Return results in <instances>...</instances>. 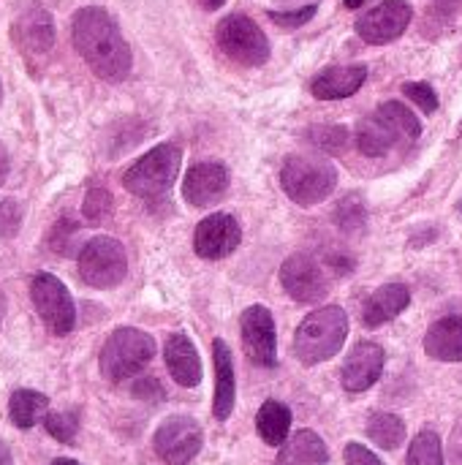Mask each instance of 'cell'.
Returning a JSON list of instances; mask_svg holds the SVG:
<instances>
[{"label":"cell","instance_id":"cell-1","mask_svg":"<svg viewBox=\"0 0 462 465\" xmlns=\"http://www.w3.org/2000/svg\"><path fill=\"white\" fill-rule=\"evenodd\" d=\"M74 46L93 68L95 76L106 82H123L131 71V49L117 27V22L103 8H82L71 25Z\"/></svg>","mask_w":462,"mask_h":465},{"label":"cell","instance_id":"cell-2","mask_svg":"<svg viewBox=\"0 0 462 465\" xmlns=\"http://www.w3.org/2000/svg\"><path fill=\"white\" fill-rule=\"evenodd\" d=\"M346 335H349L346 311L338 305H329V308L313 311L300 324L297 338H294V351L302 365H319V362L332 360L343 349Z\"/></svg>","mask_w":462,"mask_h":465},{"label":"cell","instance_id":"cell-3","mask_svg":"<svg viewBox=\"0 0 462 465\" xmlns=\"http://www.w3.org/2000/svg\"><path fill=\"white\" fill-rule=\"evenodd\" d=\"M155 357V341L133 327H120L101 349V373L109 381H125L144 371Z\"/></svg>","mask_w":462,"mask_h":465},{"label":"cell","instance_id":"cell-4","mask_svg":"<svg viewBox=\"0 0 462 465\" xmlns=\"http://www.w3.org/2000/svg\"><path fill=\"white\" fill-rule=\"evenodd\" d=\"M280 180H283V191L291 196V202H297L302 207H313L335 191L338 169L327 158L291 155L283 166Z\"/></svg>","mask_w":462,"mask_h":465},{"label":"cell","instance_id":"cell-5","mask_svg":"<svg viewBox=\"0 0 462 465\" xmlns=\"http://www.w3.org/2000/svg\"><path fill=\"white\" fill-rule=\"evenodd\" d=\"M180 161V147L158 144L125 172V188L139 199H158L174 185Z\"/></svg>","mask_w":462,"mask_h":465},{"label":"cell","instance_id":"cell-6","mask_svg":"<svg viewBox=\"0 0 462 465\" xmlns=\"http://www.w3.org/2000/svg\"><path fill=\"white\" fill-rule=\"evenodd\" d=\"M218 46L226 57H231L240 65H264L270 57V41L261 33V27L245 16V14H231L226 16L218 30H215Z\"/></svg>","mask_w":462,"mask_h":465},{"label":"cell","instance_id":"cell-7","mask_svg":"<svg viewBox=\"0 0 462 465\" xmlns=\"http://www.w3.org/2000/svg\"><path fill=\"white\" fill-rule=\"evenodd\" d=\"M125 272H128L125 251L112 237H95L79 253V275L93 289H112L123 283Z\"/></svg>","mask_w":462,"mask_h":465},{"label":"cell","instance_id":"cell-8","mask_svg":"<svg viewBox=\"0 0 462 465\" xmlns=\"http://www.w3.org/2000/svg\"><path fill=\"white\" fill-rule=\"evenodd\" d=\"M30 300L38 311V316L44 319V324L49 327L52 335H68L76 324V311L71 302L68 289L54 278V275H35L30 283Z\"/></svg>","mask_w":462,"mask_h":465},{"label":"cell","instance_id":"cell-9","mask_svg":"<svg viewBox=\"0 0 462 465\" xmlns=\"http://www.w3.org/2000/svg\"><path fill=\"white\" fill-rule=\"evenodd\" d=\"M158 458L169 465L191 463L202 450V428L191 417H169L152 439Z\"/></svg>","mask_w":462,"mask_h":465},{"label":"cell","instance_id":"cell-10","mask_svg":"<svg viewBox=\"0 0 462 465\" xmlns=\"http://www.w3.org/2000/svg\"><path fill=\"white\" fill-rule=\"evenodd\" d=\"M280 283L289 292V297H294L302 305L321 302L329 292V281H327L321 264L308 253H294L291 259L283 262Z\"/></svg>","mask_w":462,"mask_h":465},{"label":"cell","instance_id":"cell-11","mask_svg":"<svg viewBox=\"0 0 462 465\" xmlns=\"http://www.w3.org/2000/svg\"><path fill=\"white\" fill-rule=\"evenodd\" d=\"M411 16L414 11L406 0H384L357 19V33L368 44H389L406 33Z\"/></svg>","mask_w":462,"mask_h":465},{"label":"cell","instance_id":"cell-12","mask_svg":"<svg viewBox=\"0 0 462 465\" xmlns=\"http://www.w3.org/2000/svg\"><path fill=\"white\" fill-rule=\"evenodd\" d=\"M240 332H242V346L245 354L264 368H272L278 362V343H275V322L272 313L264 305H251L242 313L240 322Z\"/></svg>","mask_w":462,"mask_h":465},{"label":"cell","instance_id":"cell-13","mask_svg":"<svg viewBox=\"0 0 462 465\" xmlns=\"http://www.w3.org/2000/svg\"><path fill=\"white\" fill-rule=\"evenodd\" d=\"M240 240H242L240 223L231 215H226V213H215V215L204 218L196 226L193 251L202 259H223V256H229V253L237 251Z\"/></svg>","mask_w":462,"mask_h":465},{"label":"cell","instance_id":"cell-14","mask_svg":"<svg viewBox=\"0 0 462 465\" xmlns=\"http://www.w3.org/2000/svg\"><path fill=\"white\" fill-rule=\"evenodd\" d=\"M229 188V172L221 163H196L182 183V196L193 207L215 204Z\"/></svg>","mask_w":462,"mask_h":465},{"label":"cell","instance_id":"cell-15","mask_svg":"<svg viewBox=\"0 0 462 465\" xmlns=\"http://www.w3.org/2000/svg\"><path fill=\"white\" fill-rule=\"evenodd\" d=\"M384 371V349L376 343H359L343 365V387L349 392L370 390Z\"/></svg>","mask_w":462,"mask_h":465},{"label":"cell","instance_id":"cell-16","mask_svg":"<svg viewBox=\"0 0 462 465\" xmlns=\"http://www.w3.org/2000/svg\"><path fill=\"white\" fill-rule=\"evenodd\" d=\"M368 79V68L365 65H335L321 71L313 82H310V93L321 101H338V98H349L354 95Z\"/></svg>","mask_w":462,"mask_h":465},{"label":"cell","instance_id":"cell-17","mask_svg":"<svg viewBox=\"0 0 462 465\" xmlns=\"http://www.w3.org/2000/svg\"><path fill=\"white\" fill-rule=\"evenodd\" d=\"M163 357H166V365H169L172 379L180 387H196L202 381V360H199V351H196V346L191 343L188 335L174 332L166 341Z\"/></svg>","mask_w":462,"mask_h":465},{"label":"cell","instance_id":"cell-18","mask_svg":"<svg viewBox=\"0 0 462 465\" xmlns=\"http://www.w3.org/2000/svg\"><path fill=\"white\" fill-rule=\"evenodd\" d=\"M411 302V292L403 283H387L376 294H370L362 305V322L368 327H381L400 316Z\"/></svg>","mask_w":462,"mask_h":465},{"label":"cell","instance_id":"cell-19","mask_svg":"<svg viewBox=\"0 0 462 465\" xmlns=\"http://www.w3.org/2000/svg\"><path fill=\"white\" fill-rule=\"evenodd\" d=\"M212 357H215V403H212V414H215V420L226 422L231 417V409H234L237 384H234L231 351L221 338L212 343Z\"/></svg>","mask_w":462,"mask_h":465},{"label":"cell","instance_id":"cell-20","mask_svg":"<svg viewBox=\"0 0 462 465\" xmlns=\"http://www.w3.org/2000/svg\"><path fill=\"white\" fill-rule=\"evenodd\" d=\"M425 351L441 362H462V319L447 316L425 335Z\"/></svg>","mask_w":462,"mask_h":465},{"label":"cell","instance_id":"cell-21","mask_svg":"<svg viewBox=\"0 0 462 465\" xmlns=\"http://www.w3.org/2000/svg\"><path fill=\"white\" fill-rule=\"evenodd\" d=\"M329 463V452H327V444L313 433V430H300L294 433L280 455L275 465H327Z\"/></svg>","mask_w":462,"mask_h":465},{"label":"cell","instance_id":"cell-22","mask_svg":"<svg viewBox=\"0 0 462 465\" xmlns=\"http://www.w3.org/2000/svg\"><path fill=\"white\" fill-rule=\"evenodd\" d=\"M403 139L398 136V131L376 112L373 117L362 120L359 131H357V147L370 155V158H378V155H387L395 144H400Z\"/></svg>","mask_w":462,"mask_h":465},{"label":"cell","instance_id":"cell-23","mask_svg":"<svg viewBox=\"0 0 462 465\" xmlns=\"http://www.w3.org/2000/svg\"><path fill=\"white\" fill-rule=\"evenodd\" d=\"M289 428H291V411L278 403V401H267L259 409L256 417V430L264 439V444L270 447H283L289 441Z\"/></svg>","mask_w":462,"mask_h":465},{"label":"cell","instance_id":"cell-24","mask_svg":"<svg viewBox=\"0 0 462 465\" xmlns=\"http://www.w3.org/2000/svg\"><path fill=\"white\" fill-rule=\"evenodd\" d=\"M46 409H49L46 395L35 390H16L8 401V417L22 430H30L35 422H41L46 417Z\"/></svg>","mask_w":462,"mask_h":465},{"label":"cell","instance_id":"cell-25","mask_svg":"<svg viewBox=\"0 0 462 465\" xmlns=\"http://www.w3.org/2000/svg\"><path fill=\"white\" fill-rule=\"evenodd\" d=\"M16 33H19V44H22L27 52H35V54H38V52H46V49L52 46V35H54L46 11L38 8V5L22 16Z\"/></svg>","mask_w":462,"mask_h":465},{"label":"cell","instance_id":"cell-26","mask_svg":"<svg viewBox=\"0 0 462 465\" xmlns=\"http://www.w3.org/2000/svg\"><path fill=\"white\" fill-rule=\"evenodd\" d=\"M368 436L376 447L392 452L406 441V425L395 414H373L368 422Z\"/></svg>","mask_w":462,"mask_h":465},{"label":"cell","instance_id":"cell-27","mask_svg":"<svg viewBox=\"0 0 462 465\" xmlns=\"http://www.w3.org/2000/svg\"><path fill=\"white\" fill-rule=\"evenodd\" d=\"M378 114L398 131V136H400L403 142H417V139H419L422 125H419L417 114H414L408 106H403V104H398V101H387V104L378 109Z\"/></svg>","mask_w":462,"mask_h":465},{"label":"cell","instance_id":"cell-28","mask_svg":"<svg viewBox=\"0 0 462 465\" xmlns=\"http://www.w3.org/2000/svg\"><path fill=\"white\" fill-rule=\"evenodd\" d=\"M406 465H444V447H441L438 433L422 430L408 450Z\"/></svg>","mask_w":462,"mask_h":465},{"label":"cell","instance_id":"cell-29","mask_svg":"<svg viewBox=\"0 0 462 465\" xmlns=\"http://www.w3.org/2000/svg\"><path fill=\"white\" fill-rule=\"evenodd\" d=\"M305 142L319 147L321 153H340L349 142V131L340 128V125H316V128H308L305 131Z\"/></svg>","mask_w":462,"mask_h":465},{"label":"cell","instance_id":"cell-30","mask_svg":"<svg viewBox=\"0 0 462 465\" xmlns=\"http://www.w3.org/2000/svg\"><path fill=\"white\" fill-rule=\"evenodd\" d=\"M338 223L343 232H359L368 223V207L359 196H346L338 207Z\"/></svg>","mask_w":462,"mask_h":465},{"label":"cell","instance_id":"cell-31","mask_svg":"<svg viewBox=\"0 0 462 465\" xmlns=\"http://www.w3.org/2000/svg\"><path fill=\"white\" fill-rule=\"evenodd\" d=\"M44 425L49 430V436H54L57 441L63 444H74L76 439V430H79V417L74 411H63V414H46L44 417Z\"/></svg>","mask_w":462,"mask_h":465},{"label":"cell","instance_id":"cell-32","mask_svg":"<svg viewBox=\"0 0 462 465\" xmlns=\"http://www.w3.org/2000/svg\"><path fill=\"white\" fill-rule=\"evenodd\" d=\"M82 213H84V218H87V221H103V218L112 213V196H109V191H103V188H93V191L84 196Z\"/></svg>","mask_w":462,"mask_h":465},{"label":"cell","instance_id":"cell-33","mask_svg":"<svg viewBox=\"0 0 462 465\" xmlns=\"http://www.w3.org/2000/svg\"><path fill=\"white\" fill-rule=\"evenodd\" d=\"M403 93H406L425 114H433V112L438 109V95H436V90H433L430 84H425V82H408V84L403 87Z\"/></svg>","mask_w":462,"mask_h":465},{"label":"cell","instance_id":"cell-34","mask_svg":"<svg viewBox=\"0 0 462 465\" xmlns=\"http://www.w3.org/2000/svg\"><path fill=\"white\" fill-rule=\"evenodd\" d=\"M316 14V5H302L297 11H270V19L280 27H302Z\"/></svg>","mask_w":462,"mask_h":465},{"label":"cell","instance_id":"cell-35","mask_svg":"<svg viewBox=\"0 0 462 465\" xmlns=\"http://www.w3.org/2000/svg\"><path fill=\"white\" fill-rule=\"evenodd\" d=\"M346 465H384L370 450H365L362 444H349L346 447Z\"/></svg>","mask_w":462,"mask_h":465},{"label":"cell","instance_id":"cell-36","mask_svg":"<svg viewBox=\"0 0 462 465\" xmlns=\"http://www.w3.org/2000/svg\"><path fill=\"white\" fill-rule=\"evenodd\" d=\"M223 3H226V0H199V5L207 8V11H215V8H221Z\"/></svg>","mask_w":462,"mask_h":465},{"label":"cell","instance_id":"cell-37","mask_svg":"<svg viewBox=\"0 0 462 465\" xmlns=\"http://www.w3.org/2000/svg\"><path fill=\"white\" fill-rule=\"evenodd\" d=\"M5 174H8V158H5V153L0 150V183L5 180Z\"/></svg>","mask_w":462,"mask_h":465},{"label":"cell","instance_id":"cell-38","mask_svg":"<svg viewBox=\"0 0 462 465\" xmlns=\"http://www.w3.org/2000/svg\"><path fill=\"white\" fill-rule=\"evenodd\" d=\"M0 465H11V452L3 441H0Z\"/></svg>","mask_w":462,"mask_h":465},{"label":"cell","instance_id":"cell-39","mask_svg":"<svg viewBox=\"0 0 462 465\" xmlns=\"http://www.w3.org/2000/svg\"><path fill=\"white\" fill-rule=\"evenodd\" d=\"M52 465H79L76 460H68V458H60V460H54Z\"/></svg>","mask_w":462,"mask_h":465},{"label":"cell","instance_id":"cell-40","mask_svg":"<svg viewBox=\"0 0 462 465\" xmlns=\"http://www.w3.org/2000/svg\"><path fill=\"white\" fill-rule=\"evenodd\" d=\"M362 3H365V0H346V5H349V8H359Z\"/></svg>","mask_w":462,"mask_h":465},{"label":"cell","instance_id":"cell-41","mask_svg":"<svg viewBox=\"0 0 462 465\" xmlns=\"http://www.w3.org/2000/svg\"><path fill=\"white\" fill-rule=\"evenodd\" d=\"M457 455H462V436L457 439Z\"/></svg>","mask_w":462,"mask_h":465},{"label":"cell","instance_id":"cell-42","mask_svg":"<svg viewBox=\"0 0 462 465\" xmlns=\"http://www.w3.org/2000/svg\"><path fill=\"white\" fill-rule=\"evenodd\" d=\"M0 305H3V300H0ZM0 316H3V311H0Z\"/></svg>","mask_w":462,"mask_h":465}]
</instances>
